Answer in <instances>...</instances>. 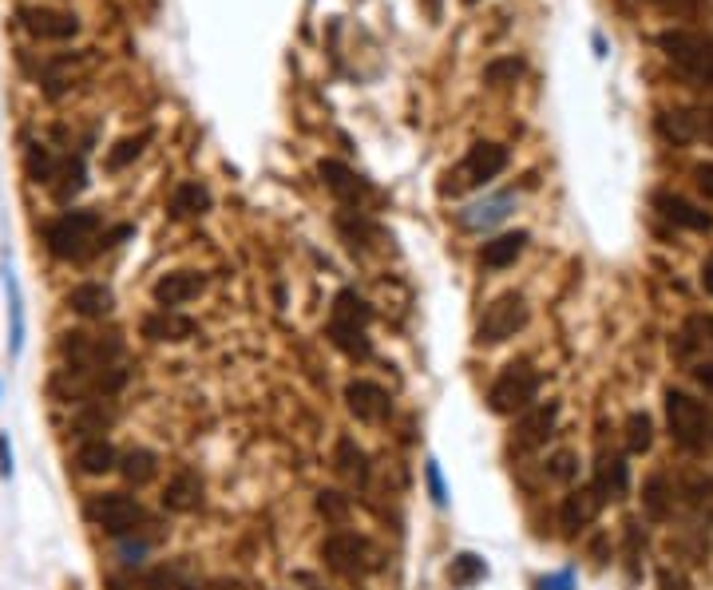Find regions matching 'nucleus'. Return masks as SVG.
I'll return each mask as SVG.
<instances>
[{"label": "nucleus", "mask_w": 713, "mask_h": 590, "mask_svg": "<svg viewBox=\"0 0 713 590\" xmlns=\"http://www.w3.org/2000/svg\"><path fill=\"white\" fill-rule=\"evenodd\" d=\"M659 48L693 88L713 91V36L698 33V28H666L659 33Z\"/></svg>", "instance_id": "obj_1"}, {"label": "nucleus", "mask_w": 713, "mask_h": 590, "mask_svg": "<svg viewBox=\"0 0 713 590\" xmlns=\"http://www.w3.org/2000/svg\"><path fill=\"white\" fill-rule=\"evenodd\" d=\"M369 321H373L369 302L357 290H341L330 309V341L345 357H353V361H369V353H373V345L365 337Z\"/></svg>", "instance_id": "obj_2"}, {"label": "nucleus", "mask_w": 713, "mask_h": 590, "mask_svg": "<svg viewBox=\"0 0 713 590\" xmlns=\"http://www.w3.org/2000/svg\"><path fill=\"white\" fill-rule=\"evenodd\" d=\"M99 230H103V219L96 210H67L45 226V246L60 262H79L99 250Z\"/></svg>", "instance_id": "obj_3"}, {"label": "nucleus", "mask_w": 713, "mask_h": 590, "mask_svg": "<svg viewBox=\"0 0 713 590\" xmlns=\"http://www.w3.org/2000/svg\"><path fill=\"white\" fill-rule=\"evenodd\" d=\"M666 428L669 440L686 452H702L705 444H713V413L686 389H666Z\"/></svg>", "instance_id": "obj_4"}, {"label": "nucleus", "mask_w": 713, "mask_h": 590, "mask_svg": "<svg viewBox=\"0 0 713 590\" xmlns=\"http://www.w3.org/2000/svg\"><path fill=\"white\" fill-rule=\"evenodd\" d=\"M321 558L333 575H345V579H365L381 567V555L369 536L361 531H333L325 543H321Z\"/></svg>", "instance_id": "obj_5"}, {"label": "nucleus", "mask_w": 713, "mask_h": 590, "mask_svg": "<svg viewBox=\"0 0 713 590\" xmlns=\"http://www.w3.org/2000/svg\"><path fill=\"white\" fill-rule=\"evenodd\" d=\"M539 384L543 381H539V372L531 369V361H512L492 381V389H488V408H492L495 416L527 413V408L536 405Z\"/></svg>", "instance_id": "obj_6"}, {"label": "nucleus", "mask_w": 713, "mask_h": 590, "mask_svg": "<svg viewBox=\"0 0 713 590\" xmlns=\"http://www.w3.org/2000/svg\"><path fill=\"white\" fill-rule=\"evenodd\" d=\"M84 515H88L91 524L103 531V536L111 539H127L135 536L143 524H147V512H143V503L135 500V495L127 492H99L88 500V507H84Z\"/></svg>", "instance_id": "obj_7"}, {"label": "nucleus", "mask_w": 713, "mask_h": 590, "mask_svg": "<svg viewBox=\"0 0 713 590\" xmlns=\"http://www.w3.org/2000/svg\"><path fill=\"white\" fill-rule=\"evenodd\" d=\"M507 167V147L500 143H472V151L464 155V163L452 171L456 183H448V190H476V186H488L492 179H500V171Z\"/></svg>", "instance_id": "obj_8"}, {"label": "nucleus", "mask_w": 713, "mask_h": 590, "mask_svg": "<svg viewBox=\"0 0 713 590\" xmlns=\"http://www.w3.org/2000/svg\"><path fill=\"white\" fill-rule=\"evenodd\" d=\"M12 16H16V28L24 36H33V40H72V36H79L76 12L52 9V4H21Z\"/></svg>", "instance_id": "obj_9"}, {"label": "nucleus", "mask_w": 713, "mask_h": 590, "mask_svg": "<svg viewBox=\"0 0 713 590\" xmlns=\"http://www.w3.org/2000/svg\"><path fill=\"white\" fill-rule=\"evenodd\" d=\"M527 325V302L519 294H500L492 306L483 309L476 341L480 345H504L507 337H516L519 329Z\"/></svg>", "instance_id": "obj_10"}, {"label": "nucleus", "mask_w": 713, "mask_h": 590, "mask_svg": "<svg viewBox=\"0 0 713 590\" xmlns=\"http://www.w3.org/2000/svg\"><path fill=\"white\" fill-rule=\"evenodd\" d=\"M345 408H349L361 425H381L384 416L393 413V401L381 384L373 381H349L345 384Z\"/></svg>", "instance_id": "obj_11"}, {"label": "nucleus", "mask_w": 713, "mask_h": 590, "mask_svg": "<svg viewBox=\"0 0 713 590\" xmlns=\"http://www.w3.org/2000/svg\"><path fill=\"white\" fill-rule=\"evenodd\" d=\"M207 290V278L202 273H195V270H171V273H163L159 282H155V306L159 309H179V306H187V302H195L198 294Z\"/></svg>", "instance_id": "obj_12"}, {"label": "nucleus", "mask_w": 713, "mask_h": 590, "mask_svg": "<svg viewBox=\"0 0 713 590\" xmlns=\"http://www.w3.org/2000/svg\"><path fill=\"white\" fill-rule=\"evenodd\" d=\"M594 492L603 495V500H623L626 488H630V468H626V456L623 452H599L594 459Z\"/></svg>", "instance_id": "obj_13"}, {"label": "nucleus", "mask_w": 713, "mask_h": 590, "mask_svg": "<svg viewBox=\"0 0 713 590\" xmlns=\"http://www.w3.org/2000/svg\"><path fill=\"white\" fill-rule=\"evenodd\" d=\"M654 207H659L662 219L674 222V226H681V230H698V234L713 230V214H710V210H698L690 198L669 195V190H659V195H654Z\"/></svg>", "instance_id": "obj_14"}, {"label": "nucleus", "mask_w": 713, "mask_h": 590, "mask_svg": "<svg viewBox=\"0 0 713 590\" xmlns=\"http://www.w3.org/2000/svg\"><path fill=\"white\" fill-rule=\"evenodd\" d=\"M198 503H202V480H198V471L179 468L163 488V507L175 515H187V512H195Z\"/></svg>", "instance_id": "obj_15"}, {"label": "nucleus", "mask_w": 713, "mask_h": 590, "mask_svg": "<svg viewBox=\"0 0 713 590\" xmlns=\"http://www.w3.org/2000/svg\"><path fill=\"white\" fill-rule=\"evenodd\" d=\"M67 306H72V314H79V318L99 321V318H108V314H111L115 297H111V290L103 282H79V285H72Z\"/></svg>", "instance_id": "obj_16"}, {"label": "nucleus", "mask_w": 713, "mask_h": 590, "mask_svg": "<svg viewBox=\"0 0 713 590\" xmlns=\"http://www.w3.org/2000/svg\"><path fill=\"white\" fill-rule=\"evenodd\" d=\"M555 420H560V405H555V401L527 408L524 420H519L516 440L524 444V448H539V444H548V440H551V432H555Z\"/></svg>", "instance_id": "obj_17"}, {"label": "nucleus", "mask_w": 713, "mask_h": 590, "mask_svg": "<svg viewBox=\"0 0 713 590\" xmlns=\"http://www.w3.org/2000/svg\"><path fill=\"white\" fill-rule=\"evenodd\" d=\"M603 495L594 492V488H579V492H570L567 500H563V527L567 531H582V527H591L594 519H599V512H603Z\"/></svg>", "instance_id": "obj_18"}, {"label": "nucleus", "mask_w": 713, "mask_h": 590, "mask_svg": "<svg viewBox=\"0 0 713 590\" xmlns=\"http://www.w3.org/2000/svg\"><path fill=\"white\" fill-rule=\"evenodd\" d=\"M318 175H321V183L330 186L333 195L341 198V202H361V198L369 195V186H365L361 179L353 175V171H349L345 163H337V159H321Z\"/></svg>", "instance_id": "obj_19"}, {"label": "nucleus", "mask_w": 713, "mask_h": 590, "mask_svg": "<svg viewBox=\"0 0 713 590\" xmlns=\"http://www.w3.org/2000/svg\"><path fill=\"white\" fill-rule=\"evenodd\" d=\"M195 321L183 318L179 309H159V314H151V318L143 321V337L151 341H187L195 337Z\"/></svg>", "instance_id": "obj_20"}, {"label": "nucleus", "mask_w": 713, "mask_h": 590, "mask_svg": "<svg viewBox=\"0 0 713 590\" xmlns=\"http://www.w3.org/2000/svg\"><path fill=\"white\" fill-rule=\"evenodd\" d=\"M524 246H527V230H507V234H500V238L483 242L480 262L488 266V270H507V266H516Z\"/></svg>", "instance_id": "obj_21"}, {"label": "nucleus", "mask_w": 713, "mask_h": 590, "mask_svg": "<svg viewBox=\"0 0 713 590\" xmlns=\"http://www.w3.org/2000/svg\"><path fill=\"white\" fill-rule=\"evenodd\" d=\"M115 464H120V452L111 448V440L103 437L84 440L76 448V468L84 476H108V471H115Z\"/></svg>", "instance_id": "obj_22"}, {"label": "nucleus", "mask_w": 713, "mask_h": 590, "mask_svg": "<svg viewBox=\"0 0 713 590\" xmlns=\"http://www.w3.org/2000/svg\"><path fill=\"white\" fill-rule=\"evenodd\" d=\"M642 512L654 519V524H666L669 515H674V488L662 471H654L647 483H642Z\"/></svg>", "instance_id": "obj_23"}, {"label": "nucleus", "mask_w": 713, "mask_h": 590, "mask_svg": "<svg viewBox=\"0 0 713 590\" xmlns=\"http://www.w3.org/2000/svg\"><path fill=\"white\" fill-rule=\"evenodd\" d=\"M115 471H120V476L132 483V488H147V483L159 476V456H155V452H147V448H132V452H123V456H120Z\"/></svg>", "instance_id": "obj_24"}, {"label": "nucleus", "mask_w": 713, "mask_h": 590, "mask_svg": "<svg viewBox=\"0 0 713 590\" xmlns=\"http://www.w3.org/2000/svg\"><path fill=\"white\" fill-rule=\"evenodd\" d=\"M337 471L341 476H349L353 483H369V456H365V448L357 444V440L341 437L337 440Z\"/></svg>", "instance_id": "obj_25"}, {"label": "nucleus", "mask_w": 713, "mask_h": 590, "mask_svg": "<svg viewBox=\"0 0 713 590\" xmlns=\"http://www.w3.org/2000/svg\"><path fill=\"white\" fill-rule=\"evenodd\" d=\"M210 210V190L198 183H183L175 186V195H171V214L175 219H195V214H207Z\"/></svg>", "instance_id": "obj_26"}, {"label": "nucleus", "mask_w": 713, "mask_h": 590, "mask_svg": "<svg viewBox=\"0 0 713 590\" xmlns=\"http://www.w3.org/2000/svg\"><path fill=\"white\" fill-rule=\"evenodd\" d=\"M659 127L666 139L674 143H693L698 139V111L690 108H674V111H662L659 115Z\"/></svg>", "instance_id": "obj_27"}, {"label": "nucleus", "mask_w": 713, "mask_h": 590, "mask_svg": "<svg viewBox=\"0 0 713 590\" xmlns=\"http://www.w3.org/2000/svg\"><path fill=\"white\" fill-rule=\"evenodd\" d=\"M623 440H626V452H630V456L650 452V444H654V420H650L647 413H630L623 425Z\"/></svg>", "instance_id": "obj_28"}, {"label": "nucleus", "mask_w": 713, "mask_h": 590, "mask_svg": "<svg viewBox=\"0 0 713 590\" xmlns=\"http://www.w3.org/2000/svg\"><path fill=\"white\" fill-rule=\"evenodd\" d=\"M108 425H111L108 408H103V405H84L76 413V420H72V432L84 437V440H96L99 432H108Z\"/></svg>", "instance_id": "obj_29"}, {"label": "nucleus", "mask_w": 713, "mask_h": 590, "mask_svg": "<svg viewBox=\"0 0 713 590\" xmlns=\"http://www.w3.org/2000/svg\"><path fill=\"white\" fill-rule=\"evenodd\" d=\"M147 143H151V132H139V135H127V139H120V143H115V151L108 155V171H123L127 163H135Z\"/></svg>", "instance_id": "obj_30"}, {"label": "nucleus", "mask_w": 713, "mask_h": 590, "mask_svg": "<svg viewBox=\"0 0 713 590\" xmlns=\"http://www.w3.org/2000/svg\"><path fill=\"white\" fill-rule=\"evenodd\" d=\"M318 515L325 519V524L345 527L349 524V500H345L341 492H333V488H325V492H318Z\"/></svg>", "instance_id": "obj_31"}, {"label": "nucleus", "mask_w": 713, "mask_h": 590, "mask_svg": "<svg viewBox=\"0 0 713 590\" xmlns=\"http://www.w3.org/2000/svg\"><path fill=\"white\" fill-rule=\"evenodd\" d=\"M452 582L456 587H472L476 579H483L488 575V567H483V558H476V555H456L452 558Z\"/></svg>", "instance_id": "obj_32"}, {"label": "nucleus", "mask_w": 713, "mask_h": 590, "mask_svg": "<svg viewBox=\"0 0 713 590\" xmlns=\"http://www.w3.org/2000/svg\"><path fill=\"white\" fill-rule=\"evenodd\" d=\"M507 207H512V195L504 198H492L488 207H476L480 214H464V226H492V222H500L507 214Z\"/></svg>", "instance_id": "obj_33"}, {"label": "nucleus", "mask_w": 713, "mask_h": 590, "mask_svg": "<svg viewBox=\"0 0 713 590\" xmlns=\"http://www.w3.org/2000/svg\"><path fill=\"white\" fill-rule=\"evenodd\" d=\"M483 76H488V84H516V79L524 76V60H516V56H507V60H492Z\"/></svg>", "instance_id": "obj_34"}, {"label": "nucleus", "mask_w": 713, "mask_h": 590, "mask_svg": "<svg viewBox=\"0 0 713 590\" xmlns=\"http://www.w3.org/2000/svg\"><path fill=\"white\" fill-rule=\"evenodd\" d=\"M548 476L560 483L575 480V476H579V459H575V452H555V456L548 459Z\"/></svg>", "instance_id": "obj_35"}, {"label": "nucleus", "mask_w": 713, "mask_h": 590, "mask_svg": "<svg viewBox=\"0 0 713 590\" xmlns=\"http://www.w3.org/2000/svg\"><path fill=\"white\" fill-rule=\"evenodd\" d=\"M425 480H428V492H432V503L444 507V503H448V488H444V476H440L437 459H428V464H425Z\"/></svg>", "instance_id": "obj_36"}, {"label": "nucleus", "mask_w": 713, "mask_h": 590, "mask_svg": "<svg viewBox=\"0 0 713 590\" xmlns=\"http://www.w3.org/2000/svg\"><path fill=\"white\" fill-rule=\"evenodd\" d=\"M686 333H690L693 345H702V349L710 345V349H713V314H710V318H693L690 325H686Z\"/></svg>", "instance_id": "obj_37"}, {"label": "nucleus", "mask_w": 713, "mask_h": 590, "mask_svg": "<svg viewBox=\"0 0 713 590\" xmlns=\"http://www.w3.org/2000/svg\"><path fill=\"white\" fill-rule=\"evenodd\" d=\"M662 9L674 12V16H693V12L702 9V0H662Z\"/></svg>", "instance_id": "obj_38"}, {"label": "nucleus", "mask_w": 713, "mask_h": 590, "mask_svg": "<svg viewBox=\"0 0 713 590\" xmlns=\"http://www.w3.org/2000/svg\"><path fill=\"white\" fill-rule=\"evenodd\" d=\"M693 183H698V190H702L705 198H713V163L698 167V171H693Z\"/></svg>", "instance_id": "obj_39"}, {"label": "nucleus", "mask_w": 713, "mask_h": 590, "mask_svg": "<svg viewBox=\"0 0 713 590\" xmlns=\"http://www.w3.org/2000/svg\"><path fill=\"white\" fill-rule=\"evenodd\" d=\"M693 377H698V384H702L705 393H713V361H698V365H693Z\"/></svg>", "instance_id": "obj_40"}, {"label": "nucleus", "mask_w": 713, "mask_h": 590, "mask_svg": "<svg viewBox=\"0 0 713 590\" xmlns=\"http://www.w3.org/2000/svg\"><path fill=\"white\" fill-rule=\"evenodd\" d=\"M702 290L713 297V254H710V258H705V262H702Z\"/></svg>", "instance_id": "obj_41"}, {"label": "nucleus", "mask_w": 713, "mask_h": 590, "mask_svg": "<svg viewBox=\"0 0 713 590\" xmlns=\"http://www.w3.org/2000/svg\"><path fill=\"white\" fill-rule=\"evenodd\" d=\"M543 590H570V575H560V579H543Z\"/></svg>", "instance_id": "obj_42"}, {"label": "nucleus", "mask_w": 713, "mask_h": 590, "mask_svg": "<svg viewBox=\"0 0 713 590\" xmlns=\"http://www.w3.org/2000/svg\"><path fill=\"white\" fill-rule=\"evenodd\" d=\"M428 16H432V21H440V0H428Z\"/></svg>", "instance_id": "obj_43"}, {"label": "nucleus", "mask_w": 713, "mask_h": 590, "mask_svg": "<svg viewBox=\"0 0 713 590\" xmlns=\"http://www.w3.org/2000/svg\"><path fill=\"white\" fill-rule=\"evenodd\" d=\"M464 4H476V0H464Z\"/></svg>", "instance_id": "obj_44"}]
</instances>
